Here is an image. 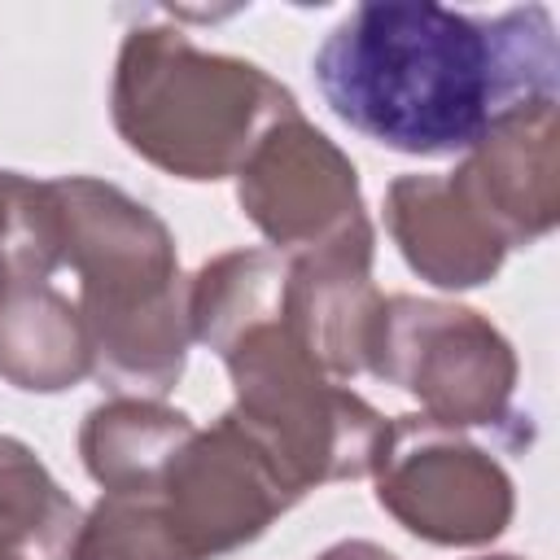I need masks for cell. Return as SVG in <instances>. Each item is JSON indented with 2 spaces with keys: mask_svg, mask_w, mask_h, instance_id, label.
I'll return each instance as SVG.
<instances>
[{
  "mask_svg": "<svg viewBox=\"0 0 560 560\" xmlns=\"http://www.w3.org/2000/svg\"><path fill=\"white\" fill-rule=\"evenodd\" d=\"M385 228L407 267L438 289H477L508 258V245L464 201L451 175H398L385 192Z\"/></svg>",
  "mask_w": 560,
  "mask_h": 560,
  "instance_id": "obj_11",
  "label": "cell"
},
{
  "mask_svg": "<svg viewBox=\"0 0 560 560\" xmlns=\"http://www.w3.org/2000/svg\"><path fill=\"white\" fill-rule=\"evenodd\" d=\"M236 201L276 254L319 249L372 223L354 162L302 114L276 122L249 149L236 171Z\"/></svg>",
  "mask_w": 560,
  "mask_h": 560,
  "instance_id": "obj_8",
  "label": "cell"
},
{
  "mask_svg": "<svg viewBox=\"0 0 560 560\" xmlns=\"http://www.w3.org/2000/svg\"><path fill=\"white\" fill-rule=\"evenodd\" d=\"M197 424L184 411L166 407L162 398L114 394V398L96 402L83 416L79 455H83L88 477L101 486V494H109V490H149L162 477L175 446Z\"/></svg>",
  "mask_w": 560,
  "mask_h": 560,
  "instance_id": "obj_13",
  "label": "cell"
},
{
  "mask_svg": "<svg viewBox=\"0 0 560 560\" xmlns=\"http://www.w3.org/2000/svg\"><path fill=\"white\" fill-rule=\"evenodd\" d=\"M451 184L508 245L542 241L560 219V118L556 96L508 109L451 171Z\"/></svg>",
  "mask_w": 560,
  "mask_h": 560,
  "instance_id": "obj_9",
  "label": "cell"
},
{
  "mask_svg": "<svg viewBox=\"0 0 560 560\" xmlns=\"http://www.w3.org/2000/svg\"><path fill=\"white\" fill-rule=\"evenodd\" d=\"M372 477L376 503L407 534L438 547H486L516 508L503 464L424 416L389 420Z\"/></svg>",
  "mask_w": 560,
  "mask_h": 560,
  "instance_id": "obj_6",
  "label": "cell"
},
{
  "mask_svg": "<svg viewBox=\"0 0 560 560\" xmlns=\"http://www.w3.org/2000/svg\"><path fill=\"white\" fill-rule=\"evenodd\" d=\"M372 254H376L372 223L319 249L284 254L280 324L315 359V368L341 385L363 372L368 332L385 298L372 284Z\"/></svg>",
  "mask_w": 560,
  "mask_h": 560,
  "instance_id": "obj_10",
  "label": "cell"
},
{
  "mask_svg": "<svg viewBox=\"0 0 560 560\" xmlns=\"http://www.w3.org/2000/svg\"><path fill=\"white\" fill-rule=\"evenodd\" d=\"M319 560H398V556H389L385 547H376L368 538H346V542H332Z\"/></svg>",
  "mask_w": 560,
  "mask_h": 560,
  "instance_id": "obj_17",
  "label": "cell"
},
{
  "mask_svg": "<svg viewBox=\"0 0 560 560\" xmlns=\"http://www.w3.org/2000/svg\"><path fill=\"white\" fill-rule=\"evenodd\" d=\"M92 376V341L79 306L52 284H18L0 298V381L26 394H61Z\"/></svg>",
  "mask_w": 560,
  "mask_h": 560,
  "instance_id": "obj_12",
  "label": "cell"
},
{
  "mask_svg": "<svg viewBox=\"0 0 560 560\" xmlns=\"http://www.w3.org/2000/svg\"><path fill=\"white\" fill-rule=\"evenodd\" d=\"M315 83L346 127L394 153H468L508 109L556 96V22L542 4L464 13L368 0L324 35Z\"/></svg>",
  "mask_w": 560,
  "mask_h": 560,
  "instance_id": "obj_1",
  "label": "cell"
},
{
  "mask_svg": "<svg viewBox=\"0 0 560 560\" xmlns=\"http://www.w3.org/2000/svg\"><path fill=\"white\" fill-rule=\"evenodd\" d=\"M61 267V214L48 179L0 171V298L18 284H48Z\"/></svg>",
  "mask_w": 560,
  "mask_h": 560,
  "instance_id": "obj_15",
  "label": "cell"
},
{
  "mask_svg": "<svg viewBox=\"0 0 560 560\" xmlns=\"http://www.w3.org/2000/svg\"><path fill=\"white\" fill-rule=\"evenodd\" d=\"M149 490L192 560H214L254 542L302 499L267 446L232 411H223L210 429H192Z\"/></svg>",
  "mask_w": 560,
  "mask_h": 560,
  "instance_id": "obj_7",
  "label": "cell"
},
{
  "mask_svg": "<svg viewBox=\"0 0 560 560\" xmlns=\"http://www.w3.org/2000/svg\"><path fill=\"white\" fill-rule=\"evenodd\" d=\"M236 402L228 407L306 494L328 481L372 477L389 420L315 359L280 324V306L245 324L219 350Z\"/></svg>",
  "mask_w": 560,
  "mask_h": 560,
  "instance_id": "obj_4",
  "label": "cell"
},
{
  "mask_svg": "<svg viewBox=\"0 0 560 560\" xmlns=\"http://www.w3.org/2000/svg\"><path fill=\"white\" fill-rule=\"evenodd\" d=\"M79 525V503L39 455L0 433V560H70Z\"/></svg>",
  "mask_w": 560,
  "mask_h": 560,
  "instance_id": "obj_14",
  "label": "cell"
},
{
  "mask_svg": "<svg viewBox=\"0 0 560 560\" xmlns=\"http://www.w3.org/2000/svg\"><path fill=\"white\" fill-rule=\"evenodd\" d=\"M302 114L262 66L197 48L179 26L136 22L122 35L109 88L114 131L131 153L175 179H228L249 149Z\"/></svg>",
  "mask_w": 560,
  "mask_h": 560,
  "instance_id": "obj_3",
  "label": "cell"
},
{
  "mask_svg": "<svg viewBox=\"0 0 560 560\" xmlns=\"http://www.w3.org/2000/svg\"><path fill=\"white\" fill-rule=\"evenodd\" d=\"M363 372L420 402L416 416L442 429H494L512 420V341L472 306L394 293L381 298Z\"/></svg>",
  "mask_w": 560,
  "mask_h": 560,
  "instance_id": "obj_5",
  "label": "cell"
},
{
  "mask_svg": "<svg viewBox=\"0 0 560 560\" xmlns=\"http://www.w3.org/2000/svg\"><path fill=\"white\" fill-rule=\"evenodd\" d=\"M61 214V262L79 276L92 376L131 398H162L188 363V280L171 228L118 184L48 179Z\"/></svg>",
  "mask_w": 560,
  "mask_h": 560,
  "instance_id": "obj_2",
  "label": "cell"
},
{
  "mask_svg": "<svg viewBox=\"0 0 560 560\" xmlns=\"http://www.w3.org/2000/svg\"><path fill=\"white\" fill-rule=\"evenodd\" d=\"M486 560H516V556H486Z\"/></svg>",
  "mask_w": 560,
  "mask_h": 560,
  "instance_id": "obj_18",
  "label": "cell"
},
{
  "mask_svg": "<svg viewBox=\"0 0 560 560\" xmlns=\"http://www.w3.org/2000/svg\"><path fill=\"white\" fill-rule=\"evenodd\" d=\"M70 560H192L153 490H109L83 516Z\"/></svg>",
  "mask_w": 560,
  "mask_h": 560,
  "instance_id": "obj_16",
  "label": "cell"
}]
</instances>
